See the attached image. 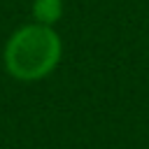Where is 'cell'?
Returning a JSON list of instances; mask_svg holds the SVG:
<instances>
[{"instance_id": "cell-1", "label": "cell", "mask_w": 149, "mask_h": 149, "mask_svg": "<svg viewBox=\"0 0 149 149\" xmlns=\"http://www.w3.org/2000/svg\"><path fill=\"white\" fill-rule=\"evenodd\" d=\"M61 37L51 26L28 23L12 33L5 44V68L21 81L47 77L61 61Z\"/></svg>"}, {"instance_id": "cell-2", "label": "cell", "mask_w": 149, "mask_h": 149, "mask_svg": "<svg viewBox=\"0 0 149 149\" xmlns=\"http://www.w3.org/2000/svg\"><path fill=\"white\" fill-rule=\"evenodd\" d=\"M33 16L35 23L54 26L63 16V0H33Z\"/></svg>"}]
</instances>
